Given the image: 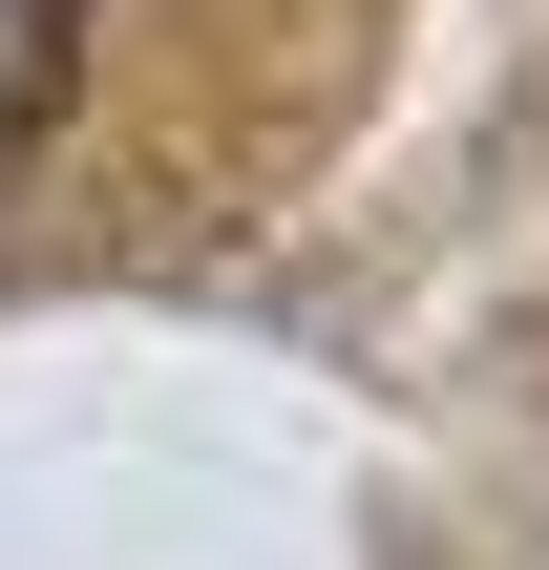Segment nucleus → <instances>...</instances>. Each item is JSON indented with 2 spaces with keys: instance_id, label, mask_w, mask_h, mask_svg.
Masks as SVG:
<instances>
[{
  "instance_id": "f257e3e1",
  "label": "nucleus",
  "mask_w": 549,
  "mask_h": 570,
  "mask_svg": "<svg viewBox=\"0 0 549 570\" xmlns=\"http://www.w3.org/2000/svg\"><path fill=\"white\" fill-rule=\"evenodd\" d=\"M63 85H85V0H0V148H21Z\"/></svg>"
}]
</instances>
